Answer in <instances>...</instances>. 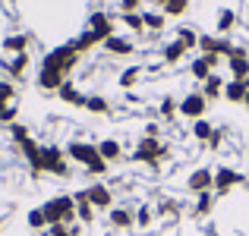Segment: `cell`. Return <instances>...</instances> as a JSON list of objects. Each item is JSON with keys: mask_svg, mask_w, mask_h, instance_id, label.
<instances>
[{"mask_svg": "<svg viewBox=\"0 0 249 236\" xmlns=\"http://www.w3.org/2000/svg\"><path fill=\"white\" fill-rule=\"evenodd\" d=\"M63 82H67V76L60 73V69H48V67H38V76H35V85L41 91H60Z\"/></svg>", "mask_w": 249, "mask_h": 236, "instance_id": "7c38bea8", "label": "cell"}, {"mask_svg": "<svg viewBox=\"0 0 249 236\" xmlns=\"http://www.w3.org/2000/svg\"><path fill=\"white\" fill-rule=\"evenodd\" d=\"M189 10V0H167L164 3V16H183Z\"/></svg>", "mask_w": 249, "mask_h": 236, "instance_id": "d590c367", "label": "cell"}, {"mask_svg": "<svg viewBox=\"0 0 249 236\" xmlns=\"http://www.w3.org/2000/svg\"><path fill=\"white\" fill-rule=\"evenodd\" d=\"M16 114H19V110L13 107V104H6V107L0 110V123H6V126H13V123H16Z\"/></svg>", "mask_w": 249, "mask_h": 236, "instance_id": "f35d334b", "label": "cell"}, {"mask_svg": "<svg viewBox=\"0 0 249 236\" xmlns=\"http://www.w3.org/2000/svg\"><path fill=\"white\" fill-rule=\"evenodd\" d=\"M10 139L16 142V145H22L25 139H32V133H29V126H22V123H13L10 126Z\"/></svg>", "mask_w": 249, "mask_h": 236, "instance_id": "8d00e7d4", "label": "cell"}, {"mask_svg": "<svg viewBox=\"0 0 249 236\" xmlns=\"http://www.w3.org/2000/svg\"><path fill=\"white\" fill-rule=\"evenodd\" d=\"M152 3H155V6H161V10H164V3H167V0H152Z\"/></svg>", "mask_w": 249, "mask_h": 236, "instance_id": "bcb514c9", "label": "cell"}, {"mask_svg": "<svg viewBox=\"0 0 249 236\" xmlns=\"http://www.w3.org/2000/svg\"><path fill=\"white\" fill-rule=\"evenodd\" d=\"M174 38H177V41H180V44H183V48H186V51L199 48V35H196V29H189V25H180Z\"/></svg>", "mask_w": 249, "mask_h": 236, "instance_id": "4316f807", "label": "cell"}, {"mask_svg": "<svg viewBox=\"0 0 249 236\" xmlns=\"http://www.w3.org/2000/svg\"><path fill=\"white\" fill-rule=\"evenodd\" d=\"M70 236H82V224L76 220V224H70Z\"/></svg>", "mask_w": 249, "mask_h": 236, "instance_id": "f6af8a7d", "label": "cell"}, {"mask_svg": "<svg viewBox=\"0 0 249 236\" xmlns=\"http://www.w3.org/2000/svg\"><path fill=\"white\" fill-rule=\"evenodd\" d=\"M152 220H155V214H152V208H148V205H139V208H136V227H142V230H145V227H152Z\"/></svg>", "mask_w": 249, "mask_h": 236, "instance_id": "e575fe53", "label": "cell"}, {"mask_svg": "<svg viewBox=\"0 0 249 236\" xmlns=\"http://www.w3.org/2000/svg\"><path fill=\"white\" fill-rule=\"evenodd\" d=\"M158 114L164 117V120H174V117L180 114V101H177L174 95H164V98H161V104H158Z\"/></svg>", "mask_w": 249, "mask_h": 236, "instance_id": "83f0119b", "label": "cell"}, {"mask_svg": "<svg viewBox=\"0 0 249 236\" xmlns=\"http://www.w3.org/2000/svg\"><path fill=\"white\" fill-rule=\"evenodd\" d=\"M212 73H214V69H212V63H208V57H205V54H199L193 63H189V76H193L196 82H205V79L212 76Z\"/></svg>", "mask_w": 249, "mask_h": 236, "instance_id": "cb8c5ba5", "label": "cell"}, {"mask_svg": "<svg viewBox=\"0 0 249 236\" xmlns=\"http://www.w3.org/2000/svg\"><path fill=\"white\" fill-rule=\"evenodd\" d=\"M186 54H189V51H186V48H183V44L174 38V41H167V44H164V51H161V60H164L167 67H177V63H180Z\"/></svg>", "mask_w": 249, "mask_h": 236, "instance_id": "44dd1931", "label": "cell"}, {"mask_svg": "<svg viewBox=\"0 0 249 236\" xmlns=\"http://www.w3.org/2000/svg\"><path fill=\"white\" fill-rule=\"evenodd\" d=\"M67 157H70V161H76L82 170H85V167H91V164H95L98 157H101V154H98V142L73 139V142L67 145Z\"/></svg>", "mask_w": 249, "mask_h": 236, "instance_id": "5b68a950", "label": "cell"}, {"mask_svg": "<svg viewBox=\"0 0 249 236\" xmlns=\"http://www.w3.org/2000/svg\"><path fill=\"white\" fill-rule=\"evenodd\" d=\"M98 154H101L107 164H114V161L123 157V145L117 139H101V142H98Z\"/></svg>", "mask_w": 249, "mask_h": 236, "instance_id": "603a6c76", "label": "cell"}, {"mask_svg": "<svg viewBox=\"0 0 249 236\" xmlns=\"http://www.w3.org/2000/svg\"><path fill=\"white\" fill-rule=\"evenodd\" d=\"M29 227H32V230H38V233L48 230V218H44L41 208H32V211H29Z\"/></svg>", "mask_w": 249, "mask_h": 236, "instance_id": "836d02e7", "label": "cell"}, {"mask_svg": "<svg viewBox=\"0 0 249 236\" xmlns=\"http://www.w3.org/2000/svg\"><path fill=\"white\" fill-rule=\"evenodd\" d=\"M85 110H89V114H104V117H107L110 114V101H107V98H101V95H89Z\"/></svg>", "mask_w": 249, "mask_h": 236, "instance_id": "4dcf8cb0", "label": "cell"}, {"mask_svg": "<svg viewBox=\"0 0 249 236\" xmlns=\"http://www.w3.org/2000/svg\"><path fill=\"white\" fill-rule=\"evenodd\" d=\"M243 183H246V176L240 173V170H233V167H218L214 170V195H218V199H227V195H231L237 186H243Z\"/></svg>", "mask_w": 249, "mask_h": 236, "instance_id": "8992f818", "label": "cell"}, {"mask_svg": "<svg viewBox=\"0 0 249 236\" xmlns=\"http://www.w3.org/2000/svg\"><path fill=\"white\" fill-rule=\"evenodd\" d=\"M85 192H89V202L95 205V211H110L114 208V189L107 183H91Z\"/></svg>", "mask_w": 249, "mask_h": 236, "instance_id": "30bf717a", "label": "cell"}, {"mask_svg": "<svg viewBox=\"0 0 249 236\" xmlns=\"http://www.w3.org/2000/svg\"><path fill=\"white\" fill-rule=\"evenodd\" d=\"M0 164H3V152H0Z\"/></svg>", "mask_w": 249, "mask_h": 236, "instance_id": "c3c4849f", "label": "cell"}, {"mask_svg": "<svg viewBox=\"0 0 249 236\" xmlns=\"http://www.w3.org/2000/svg\"><path fill=\"white\" fill-rule=\"evenodd\" d=\"M214 199H218L214 192H202V195H196V208H193V214H196V218H208V214L214 211Z\"/></svg>", "mask_w": 249, "mask_h": 236, "instance_id": "d4e9b609", "label": "cell"}, {"mask_svg": "<svg viewBox=\"0 0 249 236\" xmlns=\"http://www.w3.org/2000/svg\"><path fill=\"white\" fill-rule=\"evenodd\" d=\"M73 199H76V218H79V224L82 227L95 224V205L89 202V192L79 189V192H73Z\"/></svg>", "mask_w": 249, "mask_h": 236, "instance_id": "5bb4252c", "label": "cell"}, {"mask_svg": "<svg viewBox=\"0 0 249 236\" xmlns=\"http://www.w3.org/2000/svg\"><path fill=\"white\" fill-rule=\"evenodd\" d=\"M13 98H16V85H13V82H0V101L13 104Z\"/></svg>", "mask_w": 249, "mask_h": 236, "instance_id": "74e56055", "label": "cell"}, {"mask_svg": "<svg viewBox=\"0 0 249 236\" xmlns=\"http://www.w3.org/2000/svg\"><path fill=\"white\" fill-rule=\"evenodd\" d=\"M161 157H167V148L161 145V139H148V135H142V139L136 142V148H133V161H136V164L158 167Z\"/></svg>", "mask_w": 249, "mask_h": 236, "instance_id": "277c9868", "label": "cell"}, {"mask_svg": "<svg viewBox=\"0 0 249 236\" xmlns=\"http://www.w3.org/2000/svg\"><path fill=\"white\" fill-rule=\"evenodd\" d=\"M227 73H231V79H249V51L240 48V44H233L231 57H227Z\"/></svg>", "mask_w": 249, "mask_h": 236, "instance_id": "9c48e42d", "label": "cell"}, {"mask_svg": "<svg viewBox=\"0 0 249 236\" xmlns=\"http://www.w3.org/2000/svg\"><path fill=\"white\" fill-rule=\"evenodd\" d=\"M29 44H32V38L25 35V32H16V35H6L3 38V51L6 54H25V51H29Z\"/></svg>", "mask_w": 249, "mask_h": 236, "instance_id": "d6986e66", "label": "cell"}, {"mask_svg": "<svg viewBox=\"0 0 249 236\" xmlns=\"http://www.w3.org/2000/svg\"><path fill=\"white\" fill-rule=\"evenodd\" d=\"M246 95H249V79H227V85H224V101L243 104Z\"/></svg>", "mask_w": 249, "mask_h": 236, "instance_id": "2e32d148", "label": "cell"}, {"mask_svg": "<svg viewBox=\"0 0 249 236\" xmlns=\"http://www.w3.org/2000/svg\"><path fill=\"white\" fill-rule=\"evenodd\" d=\"M29 63H32V57H29V51H25V54H16L13 60H6L3 69L10 73V79H22L25 69H29Z\"/></svg>", "mask_w": 249, "mask_h": 236, "instance_id": "7402d4cb", "label": "cell"}, {"mask_svg": "<svg viewBox=\"0 0 249 236\" xmlns=\"http://www.w3.org/2000/svg\"><path fill=\"white\" fill-rule=\"evenodd\" d=\"M233 25H237V13H233L231 6H224V10L218 13V35H227Z\"/></svg>", "mask_w": 249, "mask_h": 236, "instance_id": "f546056e", "label": "cell"}, {"mask_svg": "<svg viewBox=\"0 0 249 236\" xmlns=\"http://www.w3.org/2000/svg\"><path fill=\"white\" fill-rule=\"evenodd\" d=\"M41 236H70V227L67 224H54V227H48Z\"/></svg>", "mask_w": 249, "mask_h": 236, "instance_id": "ab89813d", "label": "cell"}, {"mask_svg": "<svg viewBox=\"0 0 249 236\" xmlns=\"http://www.w3.org/2000/svg\"><path fill=\"white\" fill-rule=\"evenodd\" d=\"M139 6H142V0H120L123 13H139Z\"/></svg>", "mask_w": 249, "mask_h": 236, "instance_id": "b9f144b4", "label": "cell"}, {"mask_svg": "<svg viewBox=\"0 0 249 236\" xmlns=\"http://www.w3.org/2000/svg\"><path fill=\"white\" fill-rule=\"evenodd\" d=\"M41 161H44V173H54L60 180L70 176V157H67V148L60 145H41Z\"/></svg>", "mask_w": 249, "mask_h": 236, "instance_id": "3957f363", "label": "cell"}, {"mask_svg": "<svg viewBox=\"0 0 249 236\" xmlns=\"http://www.w3.org/2000/svg\"><path fill=\"white\" fill-rule=\"evenodd\" d=\"M89 29L95 32V35L101 38V44H104L110 35H114V16H110V13H104V10H95L89 16Z\"/></svg>", "mask_w": 249, "mask_h": 236, "instance_id": "8fae6325", "label": "cell"}, {"mask_svg": "<svg viewBox=\"0 0 249 236\" xmlns=\"http://www.w3.org/2000/svg\"><path fill=\"white\" fill-rule=\"evenodd\" d=\"M186 192L202 195V192H214V170L212 167H196L186 176Z\"/></svg>", "mask_w": 249, "mask_h": 236, "instance_id": "ba28073f", "label": "cell"}, {"mask_svg": "<svg viewBox=\"0 0 249 236\" xmlns=\"http://www.w3.org/2000/svg\"><path fill=\"white\" fill-rule=\"evenodd\" d=\"M243 107H249V95H246V98H243Z\"/></svg>", "mask_w": 249, "mask_h": 236, "instance_id": "7dc6e473", "label": "cell"}, {"mask_svg": "<svg viewBox=\"0 0 249 236\" xmlns=\"http://www.w3.org/2000/svg\"><path fill=\"white\" fill-rule=\"evenodd\" d=\"M189 133H193V139H196V142H202V145H208V139L214 135V126H212V123L205 120V117H202V120H196V123H193V129H189Z\"/></svg>", "mask_w": 249, "mask_h": 236, "instance_id": "484cf974", "label": "cell"}, {"mask_svg": "<svg viewBox=\"0 0 249 236\" xmlns=\"http://www.w3.org/2000/svg\"><path fill=\"white\" fill-rule=\"evenodd\" d=\"M142 22H145V29H148V32H161V29L167 25V16H164V13L148 10V13H142Z\"/></svg>", "mask_w": 249, "mask_h": 236, "instance_id": "f1b7e54d", "label": "cell"}, {"mask_svg": "<svg viewBox=\"0 0 249 236\" xmlns=\"http://www.w3.org/2000/svg\"><path fill=\"white\" fill-rule=\"evenodd\" d=\"M158 211H161V214H180V205H177V202H164Z\"/></svg>", "mask_w": 249, "mask_h": 236, "instance_id": "ee69618b", "label": "cell"}, {"mask_svg": "<svg viewBox=\"0 0 249 236\" xmlns=\"http://www.w3.org/2000/svg\"><path fill=\"white\" fill-rule=\"evenodd\" d=\"M221 142H224V129H214V135L208 139V148H212V152H218Z\"/></svg>", "mask_w": 249, "mask_h": 236, "instance_id": "60d3db41", "label": "cell"}, {"mask_svg": "<svg viewBox=\"0 0 249 236\" xmlns=\"http://www.w3.org/2000/svg\"><path fill=\"white\" fill-rule=\"evenodd\" d=\"M107 224L114 230H133L136 227V211L133 208H123V205H114L107 211Z\"/></svg>", "mask_w": 249, "mask_h": 236, "instance_id": "4fadbf2b", "label": "cell"}, {"mask_svg": "<svg viewBox=\"0 0 249 236\" xmlns=\"http://www.w3.org/2000/svg\"><path fill=\"white\" fill-rule=\"evenodd\" d=\"M41 211H44V218H48V227H54V224H76V199L73 195H54V199H48L41 205Z\"/></svg>", "mask_w": 249, "mask_h": 236, "instance_id": "6da1fadb", "label": "cell"}, {"mask_svg": "<svg viewBox=\"0 0 249 236\" xmlns=\"http://www.w3.org/2000/svg\"><path fill=\"white\" fill-rule=\"evenodd\" d=\"M224 85H227L224 79H221L218 73H212V76L205 79V82H202V88H199V91L208 98V104H212V101H218V98H224Z\"/></svg>", "mask_w": 249, "mask_h": 236, "instance_id": "ac0fdd59", "label": "cell"}, {"mask_svg": "<svg viewBox=\"0 0 249 236\" xmlns=\"http://www.w3.org/2000/svg\"><path fill=\"white\" fill-rule=\"evenodd\" d=\"M101 48L107 51L110 57H129V54H136V44L129 41V38H123V35H110Z\"/></svg>", "mask_w": 249, "mask_h": 236, "instance_id": "9a60e30c", "label": "cell"}, {"mask_svg": "<svg viewBox=\"0 0 249 236\" xmlns=\"http://www.w3.org/2000/svg\"><path fill=\"white\" fill-rule=\"evenodd\" d=\"M208 110V98L202 95V91H186V95L180 98V117H186V120H202Z\"/></svg>", "mask_w": 249, "mask_h": 236, "instance_id": "52a82bcc", "label": "cell"}, {"mask_svg": "<svg viewBox=\"0 0 249 236\" xmlns=\"http://www.w3.org/2000/svg\"><path fill=\"white\" fill-rule=\"evenodd\" d=\"M139 76H142V69H139V67H129V69H123V73H120L117 85H120V88H133V85L139 82Z\"/></svg>", "mask_w": 249, "mask_h": 236, "instance_id": "1f68e13d", "label": "cell"}, {"mask_svg": "<svg viewBox=\"0 0 249 236\" xmlns=\"http://www.w3.org/2000/svg\"><path fill=\"white\" fill-rule=\"evenodd\" d=\"M67 44L76 51V54H89L91 48H98V44H101V38H98L91 29H85V32H79V35H76L73 41H67Z\"/></svg>", "mask_w": 249, "mask_h": 236, "instance_id": "e0dca14e", "label": "cell"}, {"mask_svg": "<svg viewBox=\"0 0 249 236\" xmlns=\"http://www.w3.org/2000/svg\"><path fill=\"white\" fill-rule=\"evenodd\" d=\"M57 95H60V101H67V104H73V107H85V101H89V95H82L79 88H76L73 82H63V88L57 91Z\"/></svg>", "mask_w": 249, "mask_h": 236, "instance_id": "ffe728a7", "label": "cell"}, {"mask_svg": "<svg viewBox=\"0 0 249 236\" xmlns=\"http://www.w3.org/2000/svg\"><path fill=\"white\" fill-rule=\"evenodd\" d=\"M79 60H82V54H76L70 44H60V48L48 51V54L41 57V67H48V69H60V73L70 79V73L79 67Z\"/></svg>", "mask_w": 249, "mask_h": 236, "instance_id": "7a4b0ae2", "label": "cell"}, {"mask_svg": "<svg viewBox=\"0 0 249 236\" xmlns=\"http://www.w3.org/2000/svg\"><path fill=\"white\" fill-rule=\"evenodd\" d=\"M123 25H126L129 32H136V35H139V32H145V22H142V13H123Z\"/></svg>", "mask_w": 249, "mask_h": 236, "instance_id": "d6a6232c", "label": "cell"}, {"mask_svg": "<svg viewBox=\"0 0 249 236\" xmlns=\"http://www.w3.org/2000/svg\"><path fill=\"white\" fill-rule=\"evenodd\" d=\"M142 135H148V139H158V135H161V126H158V123H145V133H142Z\"/></svg>", "mask_w": 249, "mask_h": 236, "instance_id": "7bdbcfd3", "label": "cell"}]
</instances>
